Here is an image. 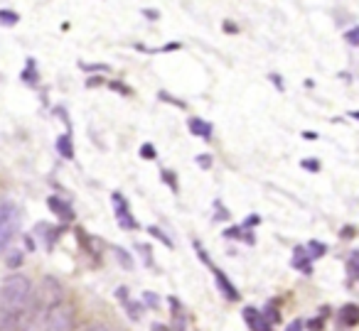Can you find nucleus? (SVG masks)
Here are the masks:
<instances>
[{
    "label": "nucleus",
    "instance_id": "10",
    "mask_svg": "<svg viewBox=\"0 0 359 331\" xmlns=\"http://www.w3.org/2000/svg\"><path fill=\"white\" fill-rule=\"evenodd\" d=\"M293 267H298V270H303L305 275H310V272H313V262H310V258H308V253H305V248H295Z\"/></svg>",
    "mask_w": 359,
    "mask_h": 331
},
{
    "label": "nucleus",
    "instance_id": "11",
    "mask_svg": "<svg viewBox=\"0 0 359 331\" xmlns=\"http://www.w3.org/2000/svg\"><path fill=\"white\" fill-rule=\"evenodd\" d=\"M57 150H60L62 157H67V160L74 157V148H72V138H69V135H62V138L57 140Z\"/></svg>",
    "mask_w": 359,
    "mask_h": 331
},
{
    "label": "nucleus",
    "instance_id": "21",
    "mask_svg": "<svg viewBox=\"0 0 359 331\" xmlns=\"http://www.w3.org/2000/svg\"><path fill=\"white\" fill-rule=\"evenodd\" d=\"M116 253H118V260H121V262H123V265H126V267H130V265H133V262H130V258H128V255H126V251H116Z\"/></svg>",
    "mask_w": 359,
    "mask_h": 331
},
{
    "label": "nucleus",
    "instance_id": "24",
    "mask_svg": "<svg viewBox=\"0 0 359 331\" xmlns=\"http://www.w3.org/2000/svg\"><path fill=\"white\" fill-rule=\"evenodd\" d=\"M342 236H344V238H352V236H354V228H352V226H344V228H342Z\"/></svg>",
    "mask_w": 359,
    "mask_h": 331
},
{
    "label": "nucleus",
    "instance_id": "19",
    "mask_svg": "<svg viewBox=\"0 0 359 331\" xmlns=\"http://www.w3.org/2000/svg\"><path fill=\"white\" fill-rule=\"evenodd\" d=\"M163 179L170 184V189H172V192H177V182H175V174H172V172H168V169H165V172H163Z\"/></svg>",
    "mask_w": 359,
    "mask_h": 331
},
{
    "label": "nucleus",
    "instance_id": "22",
    "mask_svg": "<svg viewBox=\"0 0 359 331\" xmlns=\"http://www.w3.org/2000/svg\"><path fill=\"white\" fill-rule=\"evenodd\" d=\"M197 164H200V167H212V160L207 157V155H200V157H197Z\"/></svg>",
    "mask_w": 359,
    "mask_h": 331
},
{
    "label": "nucleus",
    "instance_id": "3",
    "mask_svg": "<svg viewBox=\"0 0 359 331\" xmlns=\"http://www.w3.org/2000/svg\"><path fill=\"white\" fill-rule=\"evenodd\" d=\"M18 226H20V209L15 202H3L0 204V253L11 246L15 238Z\"/></svg>",
    "mask_w": 359,
    "mask_h": 331
},
{
    "label": "nucleus",
    "instance_id": "6",
    "mask_svg": "<svg viewBox=\"0 0 359 331\" xmlns=\"http://www.w3.org/2000/svg\"><path fill=\"white\" fill-rule=\"evenodd\" d=\"M114 206H116V216H118V223L123 228H135V218L130 216L128 211V202L121 199V194H114Z\"/></svg>",
    "mask_w": 359,
    "mask_h": 331
},
{
    "label": "nucleus",
    "instance_id": "7",
    "mask_svg": "<svg viewBox=\"0 0 359 331\" xmlns=\"http://www.w3.org/2000/svg\"><path fill=\"white\" fill-rule=\"evenodd\" d=\"M47 204H50V209L62 218V221H72V218H74V211H72V206L62 202L60 197H50V199H47Z\"/></svg>",
    "mask_w": 359,
    "mask_h": 331
},
{
    "label": "nucleus",
    "instance_id": "25",
    "mask_svg": "<svg viewBox=\"0 0 359 331\" xmlns=\"http://www.w3.org/2000/svg\"><path fill=\"white\" fill-rule=\"evenodd\" d=\"M285 331H303V324H300V321H293Z\"/></svg>",
    "mask_w": 359,
    "mask_h": 331
},
{
    "label": "nucleus",
    "instance_id": "20",
    "mask_svg": "<svg viewBox=\"0 0 359 331\" xmlns=\"http://www.w3.org/2000/svg\"><path fill=\"white\" fill-rule=\"evenodd\" d=\"M303 167H305V169H310V172H318V169H320V162H315V160H305Z\"/></svg>",
    "mask_w": 359,
    "mask_h": 331
},
{
    "label": "nucleus",
    "instance_id": "16",
    "mask_svg": "<svg viewBox=\"0 0 359 331\" xmlns=\"http://www.w3.org/2000/svg\"><path fill=\"white\" fill-rule=\"evenodd\" d=\"M27 66H30V69L27 71H22V81H30V84H35V62H27Z\"/></svg>",
    "mask_w": 359,
    "mask_h": 331
},
{
    "label": "nucleus",
    "instance_id": "27",
    "mask_svg": "<svg viewBox=\"0 0 359 331\" xmlns=\"http://www.w3.org/2000/svg\"><path fill=\"white\" fill-rule=\"evenodd\" d=\"M150 331H170V329L165 324H153V326H150Z\"/></svg>",
    "mask_w": 359,
    "mask_h": 331
},
{
    "label": "nucleus",
    "instance_id": "26",
    "mask_svg": "<svg viewBox=\"0 0 359 331\" xmlns=\"http://www.w3.org/2000/svg\"><path fill=\"white\" fill-rule=\"evenodd\" d=\"M308 326H310V329H323V321H320V319H313Z\"/></svg>",
    "mask_w": 359,
    "mask_h": 331
},
{
    "label": "nucleus",
    "instance_id": "9",
    "mask_svg": "<svg viewBox=\"0 0 359 331\" xmlns=\"http://www.w3.org/2000/svg\"><path fill=\"white\" fill-rule=\"evenodd\" d=\"M187 128H190V133L195 135V138H205V140L212 138V125L207 123V120H202V118H190Z\"/></svg>",
    "mask_w": 359,
    "mask_h": 331
},
{
    "label": "nucleus",
    "instance_id": "23",
    "mask_svg": "<svg viewBox=\"0 0 359 331\" xmlns=\"http://www.w3.org/2000/svg\"><path fill=\"white\" fill-rule=\"evenodd\" d=\"M143 15H145V17H150V20H158L160 13H158V10H143Z\"/></svg>",
    "mask_w": 359,
    "mask_h": 331
},
{
    "label": "nucleus",
    "instance_id": "2",
    "mask_svg": "<svg viewBox=\"0 0 359 331\" xmlns=\"http://www.w3.org/2000/svg\"><path fill=\"white\" fill-rule=\"evenodd\" d=\"M76 311L69 302H57L45 311V331H74Z\"/></svg>",
    "mask_w": 359,
    "mask_h": 331
},
{
    "label": "nucleus",
    "instance_id": "1",
    "mask_svg": "<svg viewBox=\"0 0 359 331\" xmlns=\"http://www.w3.org/2000/svg\"><path fill=\"white\" fill-rule=\"evenodd\" d=\"M35 316V290L30 277L11 272L0 282V331H27Z\"/></svg>",
    "mask_w": 359,
    "mask_h": 331
},
{
    "label": "nucleus",
    "instance_id": "17",
    "mask_svg": "<svg viewBox=\"0 0 359 331\" xmlns=\"http://www.w3.org/2000/svg\"><path fill=\"white\" fill-rule=\"evenodd\" d=\"M150 233H153V236H155V238H158V241H163V243H165V246H172V241H170V238H168V236H165V233H163V231H160V228H155V226H153V228H150Z\"/></svg>",
    "mask_w": 359,
    "mask_h": 331
},
{
    "label": "nucleus",
    "instance_id": "8",
    "mask_svg": "<svg viewBox=\"0 0 359 331\" xmlns=\"http://www.w3.org/2000/svg\"><path fill=\"white\" fill-rule=\"evenodd\" d=\"M359 321V307L357 304H344L342 309H339V324H344L347 329H352V326H357Z\"/></svg>",
    "mask_w": 359,
    "mask_h": 331
},
{
    "label": "nucleus",
    "instance_id": "13",
    "mask_svg": "<svg viewBox=\"0 0 359 331\" xmlns=\"http://www.w3.org/2000/svg\"><path fill=\"white\" fill-rule=\"evenodd\" d=\"M217 280H219V287H224V292H226V297H229V300H236V297H239V295H236V290L229 285V280H226L222 272H217Z\"/></svg>",
    "mask_w": 359,
    "mask_h": 331
},
{
    "label": "nucleus",
    "instance_id": "15",
    "mask_svg": "<svg viewBox=\"0 0 359 331\" xmlns=\"http://www.w3.org/2000/svg\"><path fill=\"white\" fill-rule=\"evenodd\" d=\"M140 157H145V160H155V148L150 143H145V145H140Z\"/></svg>",
    "mask_w": 359,
    "mask_h": 331
},
{
    "label": "nucleus",
    "instance_id": "4",
    "mask_svg": "<svg viewBox=\"0 0 359 331\" xmlns=\"http://www.w3.org/2000/svg\"><path fill=\"white\" fill-rule=\"evenodd\" d=\"M65 300V290L62 285L55 280V277H45L40 285V292H35V311H42L45 314L52 304Z\"/></svg>",
    "mask_w": 359,
    "mask_h": 331
},
{
    "label": "nucleus",
    "instance_id": "5",
    "mask_svg": "<svg viewBox=\"0 0 359 331\" xmlns=\"http://www.w3.org/2000/svg\"><path fill=\"white\" fill-rule=\"evenodd\" d=\"M244 319L251 331H271V324H269V319H266V314L259 309H254V307H246Z\"/></svg>",
    "mask_w": 359,
    "mask_h": 331
},
{
    "label": "nucleus",
    "instance_id": "14",
    "mask_svg": "<svg viewBox=\"0 0 359 331\" xmlns=\"http://www.w3.org/2000/svg\"><path fill=\"white\" fill-rule=\"evenodd\" d=\"M357 260H359V255H357V253H352V255H349V260H347L349 280H354V277H357Z\"/></svg>",
    "mask_w": 359,
    "mask_h": 331
},
{
    "label": "nucleus",
    "instance_id": "18",
    "mask_svg": "<svg viewBox=\"0 0 359 331\" xmlns=\"http://www.w3.org/2000/svg\"><path fill=\"white\" fill-rule=\"evenodd\" d=\"M347 42H349L352 47H357V45H359V30H357V27H352V30L347 32Z\"/></svg>",
    "mask_w": 359,
    "mask_h": 331
},
{
    "label": "nucleus",
    "instance_id": "12",
    "mask_svg": "<svg viewBox=\"0 0 359 331\" xmlns=\"http://www.w3.org/2000/svg\"><path fill=\"white\" fill-rule=\"evenodd\" d=\"M18 22H20V15H18V13H13V10H0V25L13 27V25H18Z\"/></svg>",
    "mask_w": 359,
    "mask_h": 331
}]
</instances>
